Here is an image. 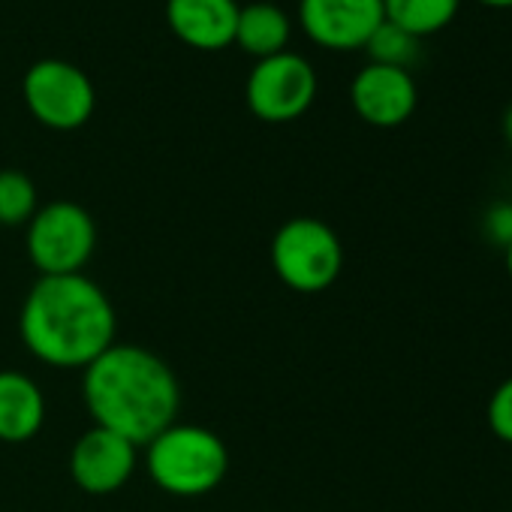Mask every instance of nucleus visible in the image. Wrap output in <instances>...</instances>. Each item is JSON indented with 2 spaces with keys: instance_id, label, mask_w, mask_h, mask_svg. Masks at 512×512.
<instances>
[{
  "instance_id": "1",
  "label": "nucleus",
  "mask_w": 512,
  "mask_h": 512,
  "mask_svg": "<svg viewBox=\"0 0 512 512\" xmlns=\"http://www.w3.org/2000/svg\"><path fill=\"white\" fill-rule=\"evenodd\" d=\"M82 398L94 425L139 449L178 422L181 386L166 359L139 344H112L82 371Z\"/></svg>"
},
{
  "instance_id": "2",
  "label": "nucleus",
  "mask_w": 512,
  "mask_h": 512,
  "mask_svg": "<svg viewBox=\"0 0 512 512\" xmlns=\"http://www.w3.org/2000/svg\"><path fill=\"white\" fill-rule=\"evenodd\" d=\"M19 335L34 359L61 371H85L115 344L118 317L103 287L88 275H52L28 290Z\"/></svg>"
},
{
  "instance_id": "3",
  "label": "nucleus",
  "mask_w": 512,
  "mask_h": 512,
  "mask_svg": "<svg viewBox=\"0 0 512 512\" xmlns=\"http://www.w3.org/2000/svg\"><path fill=\"white\" fill-rule=\"evenodd\" d=\"M142 449L148 476L172 497L211 494L229 473V449L223 437L202 425L172 422Z\"/></svg>"
},
{
  "instance_id": "4",
  "label": "nucleus",
  "mask_w": 512,
  "mask_h": 512,
  "mask_svg": "<svg viewBox=\"0 0 512 512\" xmlns=\"http://www.w3.org/2000/svg\"><path fill=\"white\" fill-rule=\"evenodd\" d=\"M272 269L293 293H323L344 269V244L338 232L317 217H293L272 238Z\"/></svg>"
},
{
  "instance_id": "5",
  "label": "nucleus",
  "mask_w": 512,
  "mask_h": 512,
  "mask_svg": "<svg viewBox=\"0 0 512 512\" xmlns=\"http://www.w3.org/2000/svg\"><path fill=\"white\" fill-rule=\"evenodd\" d=\"M25 250L40 278L79 275L97 250V223L79 202L55 199L28 220Z\"/></svg>"
},
{
  "instance_id": "6",
  "label": "nucleus",
  "mask_w": 512,
  "mask_h": 512,
  "mask_svg": "<svg viewBox=\"0 0 512 512\" xmlns=\"http://www.w3.org/2000/svg\"><path fill=\"white\" fill-rule=\"evenodd\" d=\"M244 100L260 121L269 124L296 121L317 100V70L311 67L308 58L296 52H278L272 58H260L247 76Z\"/></svg>"
},
{
  "instance_id": "7",
  "label": "nucleus",
  "mask_w": 512,
  "mask_h": 512,
  "mask_svg": "<svg viewBox=\"0 0 512 512\" xmlns=\"http://www.w3.org/2000/svg\"><path fill=\"white\" fill-rule=\"evenodd\" d=\"M31 115L52 130H79L97 106V91L85 70L61 58L37 61L22 82Z\"/></svg>"
},
{
  "instance_id": "8",
  "label": "nucleus",
  "mask_w": 512,
  "mask_h": 512,
  "mask_svg": "<svg viewBox=\"0 0 512 512\" xmlns=\"http://www.w3.org/2000/svg\"><path fill=\"white\" fill-rule=\"evenodd\" d=\"M139 464V446L109 428L91 425L70 449V476L85 494L121 491Z\"/></svg>"
},
{
  "instance_id": "9",
  "label": "nucleus",
  "mask_w": 512,
  "mask_h": 512,
  "mask_svg": "<svg viewBox=\"0 0 512 512\" xmlns=\"http://www.w3.org/2000/svg\"><path fill=\"white\" fill-rule=\"evenodd\" d=\"M299 19L317 46L350 52L365 49L386 13L383 0H299Z\"/></svg>"
},
{
  "instance_id": "10",
  "label": "nucleus",
  "mask_w": 512,
  "mask_h": 512,
  "mask_svg": "<svg viewBox=\"0 0 512 512\" xmlns=\"http://www.w3.org/2000/svg\"><path fill=\"white\" fill-rule=\"evenodd\" d=\"M350 103L356 115L371 127H401L419 103L416 82L404 67L368 64L350 85Z\"/></svg>"
},
{
  "instance_id": "11",
  "label": "nucleus",
  "mask_w": 512,
  "mask_h": 512,
  "mask_svg": "<svg viewBox=\"0 0 512 512\" xmlns=\"http://www.w3.org/2000/svg\"><path fill=\"white\" fill-rule=\"evenodd\" d=\"M238 10L235 0H166V22L181 43L217 52L235 43Z\"/></svg>"
},
{
  "instance_id": "12",
  "label": "nucleus",
  "mask_w": 512,
  "mask_h": 512,
  "mask_svg": "<svg viewBox=\"0 0 512 512\" xmlns=\"http://www.w3.org/2000/svg\"><path fill=\"white\" fill-rule=\"evenodd\" d=\"M46 425V395L25 371H0V443H28Z\"/></svg>"
},
{
  "instance_id": "13",
  "label": "nucleus",
  "mask_w": 512,
  "mask_h": 512,
  "mask_svg": "<svg viewBox=\"0 0 512 512\" xmlns=\"http://www.w3.org/2000/svg\"><path fill=\"white\" fill-rule=\"evenodd\" d=\"M235 43L256 58H272L278 52H287L290 16L275 4H247L238 10Z\"/></svg>"
},
{
  "instance_id": "14",
  "label": "nucleus",
  "mask_w": 512,
  "mask_h": 512,
  "mask_svg": "<svg viewBox=\"0 0 512 512\" xmlns=\"http://www.w3.org/2000/svg\"><path fill=\"white\" fill-rule=\"evenodd\" d=\"M461 0H383L386 22L413 34L416 40L443 31L458 16Z\"/></svg>"
},
{
  "instance_id": "15",
  "label": "nucleus",
  "mask_w": 512,
  "mask_h": 512,
  "mask_svg": "<svg viewBox=\"0 0 512 512\" xmlns=\"http://www.w3.org/2000/svg\"><path fill=\"white\" fill-rule=\"evenodd\" d=\"M37 184L22 169H0V226H28L37 214Z\"/></svg>"
},
{
  "instance_id": "16",
  "label": "nucleus",
  "mask_w": 512,
  "mask_h": 512,
  "mask_svg": "<svg viewBox=\"0 0 512 512\" xmlns=\"http://www.w3.org/2000/svg\"><path fill=\"white\" fill-rule=\"evenodd\" d=\"M368 55H371V64H386V67H404L416 58L419 52V40L407 31H401L398 25L392 22H380V28L371 34V40L365 43Z\"/></svg>"
},
{
  "instance_id": "17",
  "label": "nucleus",
  "mask_w": 512,
  "mask_h": 512,
  "mask_svg": "<svg viewBox=\"0 0 512 512\" xmlns=\"http://www.w3.org/2000/svg\"><path fill=\"white\" fill-rule=\"evenodd\" d=\"M485 422L488 431L500 440L512 446V377H506L488 398L485 407Z\"/></svg>"
},
{
  "instance_id": "18",
  "label": "nucleus",
  "mask_w": 512,
  "mask_h": 512,
  "mask_svg": "<svg viewBox=\"0 0 512 512\" xmlns=\"http://www.w3.org/2000/svg\"><path fill=\"white\" fill-rule=\"evenodd\" d=\"M482 232L497 247H506L512 241V202L509 199L488 205V211L482 217Z\"/></svg>"
},
{
  "instance_id": "19",
  "label": "nucleus",
  "mask_w": 512,
  "mask_h": 512,
  "mask_svg": "<svg viewBox=\"0 0 512 512\" xmlns=\"http://www.w3.org/2000/svg\"><path fill=\"white\" fill-rule=\"evenodd\" d=\"M503 136H506V142H509V148H512V103H509V109H506V115H503Z\"/></svg>"
},
{
  "instance_id": "20",
  "label": "nucleus",
  "mask_w": 512,
  "mask_h": 512,
  "mask_svg": "<svg viewBox=\"0 0 512 512\" xmlns=\"http://www.w3.org/2000/svg\"><path fill=\"white\" fill-rule=\"evenodd\" d=\"M482 7H494V10H509L512 0H479Z\"/></svg>"
},
{
  "instance_id": "21",
  "label": "nucleus",
  "mask_w": 512,
  "mask_h": 512,
  "mask_svg": "<svg viewBox=\"0 0 512 512\" xmlns=\"http://www.w3.org/2000/svg\"><path fill=\"white\" fill-rule=\"evenodd\" d=\"M503 263H506V275H509V281H512V241L503 247Z\"/></svg>"
}]
</instances>
